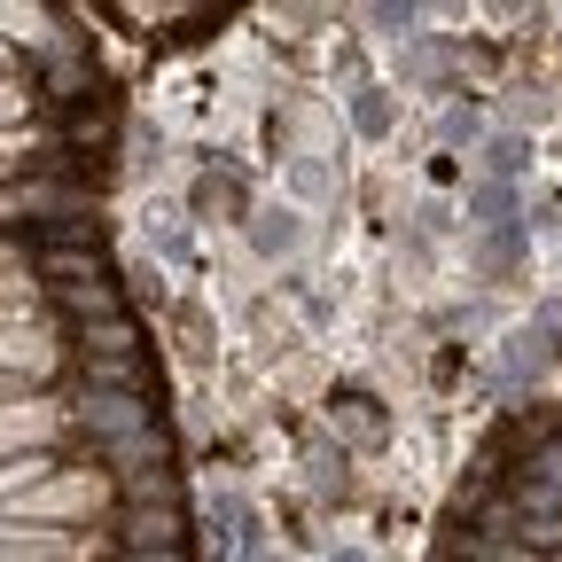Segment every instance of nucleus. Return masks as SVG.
Wrapping results in <instances>:
<instances>
[{
	"mask_svg": "<svg viewBox=\"0 0 562 562\" xmlns=\"http://www.w3.org/2000/svg\"><path fill=\"white\" fill-rule=\"evenodd\" d=\"M32 110V79H0V133H16Z\"/></svg>",
	"mask_w": 562,
	"mask_h": 562,
	"instance_id": "aec40b11",
	"label": "nucleus"
},
{
	"mask_svg": "<svg viewBox=\"0 0 562 562\" xmlns=\"http://www.w3.org/2000/svg\"><path fill=\"white\" fill-rule=\"evenodd\" d=\"M149 368L140 360H87V391H117V398H140Z\"/></svg>",
	"mask_w": 562,
	"mask_h": 562,
	"instance_id": "dca6fc26",
	"label": "nucleus"
},
{
	"mask_svg": "<svg viewBox=\"0 0 562 562\" xmlns=\"http://www.w3.org/2000/svg\"><path fill=\"white\" fill-rule=\"evenodd\" d=\"M414 220H422V235H446V227H453V211H446V203H422Z\"/></svg>",
	"mask_w": 562,
	"mask_h": 562,
	"instance_id": "b1692460",
	"label": "nucleus"
},
{
	"mask_svg": "<svg viewBox=\"0 0 562 562\" xmlns=\"http://www.w3.org/2000/svg\"><path fill=\"white\" fill-rule=\"evenodd\" d=\"M524 484H547V492H562V430H547V438L524 453Z\"/></svg>",
	"mask_w": 562,
	"mask_h": 562,
	"instance_id": "f3484780",
	"label": "nucleus"
},
{
	"mask_svg": "<svg viewBox=\"0 0 562 562\" xmlns=\"http://www.w3.org/2000/svg\"><path fill=\"white\" fill-rule=\"evenodd\" d=\"M484 140H492V125H484V110H476V102H446V117H438V149H446V157H461V149L476 157V149H484Z\"/></svg>",
	"mask_w": 562,
	"mask_h": 562,
	"instance_id": "ddd939ff",
	"label": "nucleus"
},
{
	"mask_svg": "<svg viewBox=\"0 0 562 562\" xmlns=\"http://www.w3.org/2000/svg\"><path fill=\"white\" fill-rule=\"evenodd\" d=\"M32 149H40V140H32V133H24V125H16V133H0V180H16V172H24V157H32Z\"/></svg>",
	"mask_w": 562,
	"mask_h": 562,
	"instance_id": "412c9836",
	"label": "nucleus"
},
{
	"mask_svg": "<svg viewBox=\"0 0 562 562\" xmlns=\"http://www.w3.org/2000/svg\"><path fill=\"white\" fill-rule=\"evenodd\" d=\"M531 328L547 336V351H554V368H562V305H539V313H531Z\"/></svg>",
	"mask_w": 562,
	"mask_h": 562,
	"instance_id": "5701e85b",
	"label": "nucleus"
},
{
	"mask_svg": "<svg viewBox=\"0 0 562 562\" xmlns=\"http://www.w3.org/2000/svg\"><path fill=\"white\" fill-rule=\"evenodd\" d=\"M55 368H63V351L47 344V321H9V328H0V375L47 383Z\"/></svg>",
	"mask_w": 562,
	"mask_h": 562,
	"instance_id": "20e7f679",
	"label": "nucleus"
},
{
	"mask_svg": "<svg viewBox=\"0 0 562 562\" xmlns=\"http://www.w3.org/2000/svg\"><path fill=\"white\" fill-rule=\"evenodd\" d=\"M79 430H87L94 453H110V446H125V438H149V430H157V406H149V398H117V391H87V398H79Z\"/></svg>",
	"mask_w": 562,
	"mask_h": 562,
	"instance_id": "f03ea898",
	"label": "nucleus"
},
{
	"mask_svg": "<svg viewBox=\"0 0 562 562\" xmlns=\"http://www.w3.org/2000/svg\"><path fill=\"white\" fill-rule=\"evenodd\" d=\"M40 273L55 281V290H87V281H110L102 250H40Z\"/></svg>",
	"mask_w": 562,
	"mask_h": 562,
	"instance_id": "4468645a",
	"label": "nucleus"
},
{
	"mask_svg": "<svg viewBox=\"0 0 562 562\" xmlns=\"http://www.w3.org/2000/svg\"><path fill=\"white\" fill-rule=\"evenodd\" d=\"M250 250L258 258H297L305 250V211L297 203H258L250 211Z\"/></svg>",
	"mask_w": 562,
	"mask_h": 562,
	"instance_id": "0eeeda50",
	"label": "nucleus"
},
{
	"mask_svg": "<svg viewBox=\"0 0 562 562\" xmlns=\"http://www.w3.org/2000/svg\"><path fill=\"white\" fill-rule=\"evenodd\" d=\"M547 375H554V351H547V336L531 321H516L501 344H492V383H501V398H531Z\"/></svg>",
	"mask_w": 562,
	"mask_h": 562,
	"instance_id": "f257e3e1",
	"label": "nucleus"
},
{
	"mask_svg": "<svg viewBox=\"0 0 562 562\" xmlns=\"http://www.w3.org/2000/svg\"><path fill=\"white\" fill-rule=\"evenodd\" d=\"M351 133L360 140H391V125H398V102H391V87H351Z\"/></svg>",
	"mask_w": 562,
	"mask_h": 562,
	"instance_id": "f8f14e48",
	"label": "nucleus"
},
{
	"mask_svg": "<svg viewBox=\"0 0 562 562\" xmlns=\"http://www.w3.org/2000/svg\"><path fill=\"white\" fill-rule=\"evenodd\" d=\"M117 562H188V547H157V554H117Z\"/></svg>",
	"mask_w": 562,
	"mask_h": 562,
	"instance_id": "393cba45",
	"label": "nucleus"
},
{
	"mask_svg": "<svg viewBox=\"0 0 562 562\" xmlns=\"http://www.w3.org/2000/svg\"><path fill=\"white\" fill-rule=\"evenodd\" d=\"M336 438L360 446V453H383L391 446V414L375 406V391H344L336 398Z\"/></svg>",
	"mask_w": 562,
	"mask_h": 562,
	"instance_id": "6e6552de",
	"label": "nucleus"
},
{
	"mask_svg": "<svg viewBox=\"0 0 562 562\" xmlns=\"http://www.w3.org/2000/svg\"><path fill=\"white\" fill-rule=\"evenodd\" d=\"M70 430V414L55 406V398H16V406H0V469H9V461H24V453H47L55 438Z\"/></svg>",
	"mask_w": 562,
	"mask_h": 562,
	"instance_id": "7ed1b4c3",
	"label": "nucleus"
},
{
	"mask_svg": "<svg viewBox=\"0 0 562 562\" xmlns=\"http://www.w3.org/2000/svg\"><path fill=\"white\" fill-rule=\"evenodd\" d=\"M328 562H375V554H368V547H351V539H344V547H328Z\"/></svg>",
	"mask_w": 562,
	"mask_h": 562,
	"instance_id": "a878e982",
	"label": "nucleus"
},
{
	"mask_svg": "<svg viewBox=\"0 0 562 562\" xmlns=\"http://www.w3.org/2000/svg\"><path fill=\"white\" fill-rule=\"evenodd\" d=\"M70 133H79V140H102V133H110V102H79V110H70Z\"/></svg>",
	"mask_w": 562,
	"mask_h": 562,
	"instance_id": "4be33fe9",
	"label": "nucleus"
},
{
	"mask_svg": "<svg viewBox=\"0 0 562 562\" xmlns=\"http://www.w3.org/2000/svg\"><path fill=\"white\" fill-rule=\"evenodd\" d=\"M461 211H469V227L476 235H501V227H524V195L508 188V180H469V195H461Z\"/></svg>",
	"mask_w": 562,
	"mask_h": 562,
	"instance_id": "423d86ee",
	"label": "nucleus"
},
{
	"mask_svg": "<svg viewBox=\"0 0 562 562\" xmlns=\"http://www.w3.org/2000/svg\"><path fill=\"white\" fill-rule=\"evenodd\" d=\"M368 24H375V40H414L422 9H414V0H375V9H368Z\"/></svg>",
	"mask_w": 562,
	"mask_h": 562,
	"instance_id": "a211bd4d",
	"label": "nucleus"
},
{
	"mask_svg": "<svg viewBox=\"0 0 562 562\" xmlns=\"http://www.w3.org/2000/svg\"><path fill=\"white\" fill-rule=\"evenodd\" d=\"M180 531H188V516H180V508H125V501H117V516H110L117 554H157V547H180Z\"/></svg>",
	"mask_w": 562,
	"mask_h": 562,
	"instance_id": "39448f33",
	"label": "nucleus"
},
{
	"mask_svg": "<svg viewBox=\"0 0 562 562\" xmlns=\"http://www.w3.org/2000/svg\"><path fill=\"white\" fill-rule=\"evenodd\" d=\"M524 258H531V220H524V227H501V235H476V266H484V281H508Z\"/></svg>",
	"mask_w": 562,
	"mask_h": 562,
	"instance_id": "9b49d317",
	"label": "nucleus"
},
{
	"mask_svg": "<svg viewBox=\"0 0 562 562\" xmlns=\"http://www.w3.org/2000/svg\"><path fill=\"white\" fill-rule=\"evenodd\" d=\"M79 344H87V360H140V328L117 313V321H94V328H79Z\"/></svg>",
	"mask_w": 562,
	"mask_h": 562,
	"instance_id": "2eb2a0df",
	"label": "nucleus"
},
{
	"mask_svg": "<svg viewBox=\"0 0 562 562\" xmlns=\"http://www.w3.org/2000/svg\"><path fill=\"white\" fill-rule=\"evenodd\" d=\"M188 211H195V220H243L250 227V195H243V180H227V172H203L195 180V195H188Z\"/></svg>",
	"mask_w": 562,
	"mask_h": 562,
	"instance_id": "1a4fd4ad",
	"label": "nucleus"
},
{
	"mask_svg": "<svg viewBox=\"0 0 562 562\" xmlns=\"http://www.w3.org/2000/svg\"><path fill=\"white\" fill-rule=\"evenodd\" d=\"M531 157H539V149H531V133H516V125H508V133H492L484 149H476L484 180H508V188H516V180L531 172Z\"/></svg>",
	"mask_w": 562,
	"mask_h": 562,
	"instance_id": "9d476101",
	"label": "nucleus"
},
{
	"mask_svg": "<svg viewBox=\"0 0 562 562\" xmlns=\"http://www.w3.org/2000/svg\"><path fill=\"white\" fill-rule=\"evenodd\" d=\"M0 79H16V55H9V40H0Z\"/></svg>",
	"mask_w": 562,
	"mask_h": 562,
	"instance_id": "bb28decb",
	"label": "nucleus"
},
{
	"mask_svg": "<svg viewBox=\"0 0 562 562\" xmlns=\"http://www.w3.org/2000/svg\"><path fill=\"white\" fill-rule=\"evenodd\" d=\"M290 195H297V203H321V195H328V157H297V165H290Z\"/></svg>",
	"mask_w": 562,
	"mask_h": 562,
	"instance_id": "6ab92c4d",
	"label": "nucleus"
}]
</instances>
